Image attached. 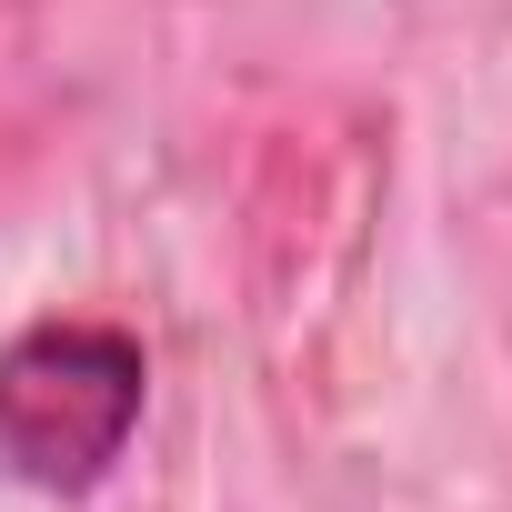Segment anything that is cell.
I'll use <instances>...</instances> for the list:
<instances>
[{"instance_id":"cell-1","label":"cell","mask_w":512,"mask_h":512,"mask_svg":"<svg viewBox=\"0 0 512 512\" xmlns=\"http://www.w3.org/2000/svg\"><path fill=\"white\" fill-rule=\"evenodd\" d=\"M141 422V342L101 322H41L0 352V452L41 492H91Z\"/></svg>"}]
</instances>
